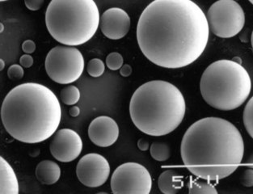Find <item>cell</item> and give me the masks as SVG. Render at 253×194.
Listing matches in <instances>:
<instances>
[{
  "label": "cell",
  "mask_w": 253,
  "mask_h": 194,
  "mask_svg": "<svg viewBox=\"0 0 253 194\" xmlns=\"http://www.w3.org/2000/svg\"><path fill=\"white\" fill-rule=\"evenodd\" d=\"M251 43H252V46H253V33H252Z\"/></svg>",
  "instance_id": "33"
},
{
  "label": "cell",
  "mask_w": 253,
  "mask_h": 194,
  "mask_svg": "<svg viewBox=\"0 0 253 194\" xmlns=\"http://www.w3.org/2000/svg\"><path fill=\"white\" fill-rule=\"evenodd\" d=\"M110 186L114 194H149L152 188V178L144 166L128 162L116 168Z\"/></svg>",
  "instance_id": "9"
},
{
  "label": "cell",
  "mask_w": 253,
  "mask_h": 194,
  "mask_svg": "<svg viewBox=\"0 0 253 194\" xmlns=\"http://www.w3.org/2000/svg\"><path fill=\"white\" fill-rule=\"evenodd\" d=\"M246 165L249 168H253V154L251 155V156L249 157V159L247 160Z\"/></svg>",
  "instance_id": "31"
},
{
  "label": "cell",
  "mask_w": 253,
  "mask_h": 194,
  "mask_svg": "<svg viewBox=\"0 0 253 194\" xmlns=\"http://www.w3.org/2000/svg\"><path fill=\"white\" fill-rule=\"evenodd\" d=\"M83 150V141L77 132L71 129H62L54 133L49 151L53 158L70 163L78 158Z\"/></svg>",
  "instance_id": "11"
},
{
  "label": "cell",
  "mask_w": 253,
  "mask_h": 194,
  "mask_svg": "<svg viewBox=\"0 0 253 194\" xmlns=\"http://www.w3.org/2000/svg\"><path fill=\"white\" fill-rule=\"evenodd\" d=\"M62 102L67 105H76L80 101V92L78 87L74 85H69L62 88L60 92Z\"/></svg>",
  "instance_id": "19"
},
{
  "label": "cell",
  "mask_w": 253,
  "mask_h": 194,
  "mask_svg": "<svg viewBox=\"0 0 253 194\" xmlns=\"http://www.w3.org/2000/svg\"><path fill=\"white\" fill-rule=\"evenodd\" d=\"M243 120L247 132L253 139V96L247 103L243 114Z\"/></svg>",
  "instance_id": "20"
},
{
  "label": "cell",
  "mask_w": 253,
  "mask_h": 194,
  "mask_svg": "<svg viewBox=\"0 0 253 194\" xmlns=\"http://www.w3.org/2000/svg\"><path fill=\"white\" fill-rule=\"evenodd\" d=\"M0 194H19V183L13 168L4 158H0Z\"/></svg>",
  "instance_id": "14"
},
{
  "label": "cell",
  "mask_w": 253,
  "mask_h": 194,
  "mask_svg": "<svg viewBox=\"0 0 253 194\" xmlns=\"http://www.w3.org/2000/svg\"><path fill=\"white\" fill-rule=\"evenodd\" d=\"M25 72L21 65H11L7 70V76L11 80H19L21 79L24 76Z\"/></svg>",
  "instance_id": "23"
},
{
  "label": "cell",
  "mask_w": 253,
  "mask_h": 194,
  "mask_svg": "<svg viewBox=\"0 0 253 194\" xmlns=\"http://www.w3.org/2000/svg\"><path fill=\"white\" fill-rule=\"evenodd\" d=\"M130 25V17L120 7H111L100 16V30L110 40H120L126 36Z\"/></svg>",
  "instance_id": "12"
},
{
  "label": "cell",
  "mask_w": 253,
  "mask_h": 194,
  "mask_svg": "<svg viewBox=\"0 0 253 194\" xmlns=\"http://www.w3.org/2000/svg\"><path fill=\"white\" fill-rule=\"evenodd\" d=\"M207 17L210 31L218 38H233L245 27V11L236 0L216 1L210 7Z\"/></svg>",
  "instance_id": "8"
},
{
  "label": "cell",
  "mask_w": 253,
  "mask_h": 194,
  "mask_svg": "<svg viewBox=\"0 0 253 194\" xmlns=\"http://www.w3.org/2000/svg\"><path fill=\"white\" fill-rule=\"evenodd\" d=\"M242 185L245 187L250 188L253 186V169L248 168L243 173L242 179H241Z\"/></svg>",
  "instance_id": "24"
},
{
  "label": "cell",
  "mask_w": 253,
  "mask_h": 194,
  "mask_svg": "<svg viewBox=\"0 0 253 194\" xmlns=\"http://www.w3.org/2000/svg\"><path fill=\"white\" fill-rule=\"evenodd\" d=\"M152 158L158 162H165L171 156V149L165 143H153L150 148Z\"/></svg>",
  "instance_id": "18"
},
{
  "label": "cell",
  "mask_w": 253,
  "mask_h": 194,
  "mask_svg": "<svg viewBox=\"0 0 253 194\" xmlns=\"http://www.w3.org/2000/svg\"><path fill=\"white\" fill-rule=\"evenodd\" d=\"M61 168L58 163L52 160H43L36 167V177L41 184L52 185L60 179Z\"/></svg>",
  "instance_id": "15"
},
{
  "label": "cell",
  "mask_w": 253,
  "mask_h": 194,
  "mask_svg": "<svg viewBox=\"0 0 253 194\" xmlns=\"http://www.w3.org/2000/svg\"><path fill=\"white\" fill-rule=\"evenodd\" d=\"M124 65V59L122 54L118 52L110 53L106 58V66L111 71L120 70Z\"/></svg>",
  "instance_id": "22"
},
{
  "label": "cell",
  "mask_w": 253,
  "mask_h": 194,
  "mask_svg": "<svg viewBox=\"0 0 253 194\" xmlns=\"http://www.w3.org/2000/svg\"><path fill=\"white\" fill-rule=\"evenodd\" d=\"M70 115L73 117L78 116L80 114V109L78 106H73L69 111Z\"/></svg>",
  "instance_id": "30"
},
{
  "label": "cell",
  "mask_w": 253,
  "mask_h": 194,
  "mask_svg": "<svg viewBox=\"0 0 253 194\" xmlns=\"http://www.w3.org/2000/svg\"><path fill=\"white\" fill-rule=\"evenodd\" d=\"M138 148L142 152H146L147 150L150 149V144H149L148 141L144 139H139L138 142Z\"/></svg>",
  "instance_id": "29"
},
{
  "label": "cell",
  "mask_w": 253,
  "mask_h": 194,
  "mask_svg": "<svg viewBox=\"0 0 253 194\" xmlns=\"http://www.w3.org/2000/svg\"><path fill=\"white\" fill-rule=\"evenodd\" d=\"M158 186L163 194H177L182 189L183 177L174 170H166L159 176Z\"/></svg>",
  "instance_id": "16"
},
{
  "label": "cell",
  "mask_w": 253,
  "mask_h": 194,
  "mask_svg": "<svg viewBox=\"0 0 253 194\" xmlns=\"http://www.w3.org/2000/svg\"><path fill=\"white\" fill-rule=\"evenodd\" d=\"M5 1H7V0H1V2H5Z\"/></svg>",
  "instance_id": "36"
},
{
  "label": "cell",
  "mask_w": 253,
  "mask_h": 194,
  "mask_svg": "<svg viewBox=\"0 0 253 194\" xmlns=\"http://www.w3.org/2000/svg\"><path fill=\"white\" fill-rule=\"evenodd\" d=\"M0 26H1V33H2V32H3V29H4V26H3V25H2V24H1V25H0Z\"/></svg>",
  "instance_id": "34"
},
{
  "label": "cell",
  "mask_w": 253,
  "mask_h": 194,
  "mask_svg": "<svg viewBox=\"0 0 253 194\" xmlns=\"http://www.w3.org/2000/svg\"><path fill=\"white\" fill-rule=\"evenodd\" d=\"M110 165L105 157L97 153L85 155L76 166V176L80 183L89 188H98L108 181Z\"/></svg>",
  "instance_id": "10"
},
{
  "label": "cell",
  "mask_w": 253,
  "mask_h": 194,
  "mask_svg": "<svg viewBox=\"0 0 253 194\" xmlns=\"http://www.w3.org/2000/svg\"><path fill=\"white\" fill-rule=\"evenodd\" d=\"M189 193L191 194H217L218 191L209 181L205 179H190Z\"/></svg>",
  "instance_id": "17"
},
{
  "label": "cell",
  "mask_w": 253,
  "mask_h": 194,
  "mask_svg": "<svg viewBox=\"0 0 253 194\" xmlns=\"http://www.w3.org/2000/svg\"><path fill=\"white\" fill-rule=\"evenodd\" d=\"M249 2H251L252 4L253 5V0H249Z\"/></svg>",
  "instance_id": "35"
},
{
  "label": "cell",
  "mask_w": 253,
  "mask_h": 194,
  "mask_svg": "<svg viewBox=\"0 0 253 194\" xmlns=\"http://www.w3.org/2000/svg\"><path fill=\"white\" fill-rule=\"evenodd\" d=\"M132 74V67L129 64L123 65L120 69V75L125 78L129 77Z\"/></svg>",
  "instance_id": "28"
},
{
  "label": "cell",
  "mask_w": 253,
  "mask_h": 194,
  "mask_svg": "<svg viewBox=\"0 0 253 194\" xmlns=\"http://www.w3.org/2000/svg\"><path fill=\"white\" fill-rule=\"evenodd\" d=\"M252 80L241 63L222 59L205 70L200 81L202 98L207 104L221 111L240 107L251 93Z\"/></svg>",
  "instance_id": "6"
},
{
  "label": "cell",
  "mask_w": 253,
  "mask_h": 194,
  "mask_svg": "<svg viewBox=\"0 0 253 194\" xmlns=\"http://www.w3.org/2000/svg\"><path fill=\"white\" fill-rule=\"evenodd\" d=\"M44 69L52 80L70 84L78 80L84 70V58L77 48L58 45L49 50L44 60Z\"/></svg>",
  "instance_id": "7"
},
{
  "label": "cell",
  "mask_w": 253,
  "mask_h": 194,
  "mask_svg": "<svg viewBox=\"0 0 253 194\" xmlns=\"http://www.w3.org/2000/svg\"><path fill=\"white\" fill-rule=\"evenodd\" d=\"M44 20L56 41L77 46L93 38L100 26V11L94 0H51Z\"/></svg>",
  "instance_id": "5"
},
{
  "label": "cell",
  "mask_w": 253,
  "mask_h": 194,
  "mask_svg": "<svg viewBox=\"0 0 253 194\" xmlns=\"http://www.w3.org/2000/svg\"><path fill=\"white\" fill-rule=\"evenodd\" d=\"M87 72L89 76L98 78L105 72V65L100 58H93L87 65Z\"/></svg>",
  "instance_id": "21"
},
{
  "label": "cell",
  "mask_w": 253,
  "mask_h": 194,
  "mask_svg": "<svg viewBox=\"0 0 253 194\" xmlns=\"http://www.w3.org/2000/svg\"><path fill=\"white\" fill-rule=\"evenodd\" d=\"M22 50L25 54H33L36 50L35 42L32 40H25L22 44Z\"/></svg>",
  "instance_id": "26"
},
{
  "label": "cell",
  "mask_w": 253,
  "mask_h": 194,
  "mask_svg": "<svg viewBox=\"0 0 253 194\" xmlns=\"http://www.w3.org/2000/svg\"><path fill=\"white\" fill-rule=\"evenodd\" d=\"M186 103L182 92L172 83L149 81L133 92L129 114L133 125L150 136H165L184 120Z\"/></svg>",
  "instance_id": "4"
},
{
  "label": "cell",
  "mask_w": 253,
  "mask_h": 194,
  "mask_svg": "<svg viewBox=\"0 0 253 194\" xmlns=\"http://www.w3.org/2000/svg\"><path fill=\"white\" fill-rule=\"evenodd\" d=\"M5 67V62L3 61V59H1L0 60V69H1V71H2V70L4 69Z\"/></svg>",
  "instance_id": "32"
},
{
  "label": "cell",
  "mask_w": 253,
  "mask_h": 194,
  "mask_svg": "<svg viewBox=\"0 0 253 194\" xmlns=\"http://www.w3.org/2000/svg\"><path fill=\"white\" fill-rule=\"evenodd\" d=\"M207 16L193 0H154L137 25L143 55L158 67L179 69L200 58L209 40Z\"/></svg>",
  "instance_id": "1"
},
{
  "label": "cell",
  "mask_w": 253,
  "mask_h": 194,
  "mask_svg": "<svg viewBox=\"0 0 253 194\" xmlns=\"http://www.w3.org/2000/svg\"><path fill=\"white\" fill-rule=\"evenodd\" d=\"M1 118L13 139L28 144L42 143L60 125L62 110L58 97L44 85L25 83L5 96Z\"/></svg>",
  "instance_id": "3"
},
{
  "label": "cell",
  "mask_w": 253,
  "mask_h": 194,
  "mask_svg": "<svg viewBox=\"0 0 253 194\" xmlns=\"http://www.w3.org/2000/svg\"><path fill=\"white\" fill-rule=\"evenodd\" d=\"M88 137L97 147L109 148L118 139L119 126L110 116H97L89 125Z\"/></svg>",
  "instance_id": "13"
},
{
  "label": "cell",
  "mask_w": 253,
  "mask_h": 194,
  "mask_svg": "<svg viewBox=\"0 0 253 194\" xmlns=\"http://www.w3.org/2000/svg\"><path fill=\"white\" fill-rule=\"evenodd\" d=\"M44 2V0H25V4L28 9L36 11L42 8Z\"/></svg>",
  "instance_id": "25"
},
{
  "label": "cell",
  "mask_w": 253,
  "mask_h": 194,
  "mask_svg": "<svg viewBox=\"0 0 253 194\" xmlns=\"http://www.w3.org/2000/svg\"><path fill=\"white\" fill-rule=\"evenodd\" d=\"M20 64L25 68H29L34 65V58L30 54H24L20 57Z\"/></svg>",
  "instance_id": "27"
},
{
  "label": "cell",
  "mask_w": 253,
  "mask_h": 194,
  "mask_svg": "<svg viewBox=\"0 0 253 194\" xmlns=\"http://www.w3.org/2000/svg\"><path fill=\"white\" fill-rule=\"evenodd\" d=\"M180 155L192 174L218 181L236 172L244 158L245 143L236 125L225 119L208 116L187 129Z\"/></svg>",
  "instance_id": "2"
}]
</instances>
